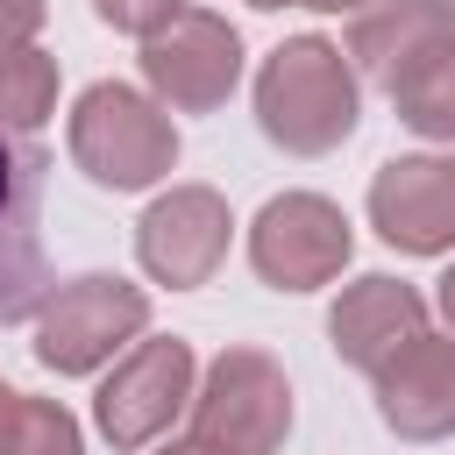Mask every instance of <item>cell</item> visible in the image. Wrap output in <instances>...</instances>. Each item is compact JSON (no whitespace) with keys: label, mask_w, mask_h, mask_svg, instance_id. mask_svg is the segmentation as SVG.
<instances>
[{"label":"cell","mask_w":455,"mask_h":455,"mask_svg":"<svg viewBox=\"0 0 455 455\" xmlns=\"http://www.w3.org/2000/svg\"><path fill=\"white\" fill-rule=\"evenodd\" d=\"M249 7H263V14H277V7H320V14H355V7H370V0H249Z\"/></svg>","instance_id":"d6986e66"},{"label":"cell","mask_w":455,"mask_h":455,"mask_svg":"<svg viewBox=\"0 0 455 455\" xmlns=\"http://www.w3.org/2000/svg\"><path fill=\"white\" fill-rule=\"evenodd\" d=\"M0 455H85V434H78V419H71L57 398H28V391H21Z\"/></svg>","instance_id":"2e32d148"},{"label":"cell","mask_w":455,"mask_h":455,"mask_svg":"<svg viewBox=\"0 0 455 455\" xmlns=\"http://www.w3.org/2000/svg\"><path fill=\"white\" fill-rule=\"evenodd\" d=\"M348 256H355V228L320 192H277L249 220V263L270 291H320L348 270Z\"/></svg>","instance_id":"52a82bcc"},{"label":"cell","mask_w":455,"mask_h":455,"mask_svg":"<svg viewBox=\"0 0 455 455\" xmlns=\"http://www.w3.org/2000/svg\"><path fill=\"white\" fill-rule=\"evenodd\" d=\"M142 85L164 114H213L242 85V36L213 7L171 14L156 36H142Z\"/></svg>","instance_id":"5b68a950"},{"label":"cell","mask_w":455,"mask_h":455,"mask_svg":"<svg viewBox=\"0 0 455 455\" xmlns=\"http://www.w3.org/2000/svg\"><path fill=\"white\" fill-rule=\"evenodd\" d=\"M14 398H21V391H14V384H0V441H7V419H14Z\"/></svg>","instance_id":"7402d4cb"},{"label":"cell","mask_w":455,"mask_h":455,"mask_svg":"<svg viewBox=\"0 0 455 455\" xmlns=\"http://www.w3.org/2000/svg\"><path fill=\"white\" fill-rule=\"evenodd\" d=\"M43 171L50 156L28 135H0V327L43 306Z\"/></svg>","instance_id":"9c48e42d"},{"label":"cell","mask_w":455,"mask_h":455,"mask_svg":"<svg viewBox=\"0 0 455 455\" xmlns=\"http://www.w3.org/2000/svg\"><path fill=\"white\" fill-rule=\"evenodd\" d=\"M156 455H228V448H213V441H199V434H185V441H171V448H156Z\"/></svg>","instance_id":"44dd1931"},{"label":"cell","mask_w":455,"mask_h":455,"mask_svg":"<svg viewBox=\"0 0 455 455\" xmlns=\"http://www.w3.org/2000/svg\"><path fill=\"white\" fill-rule=\"evenodd\" d=\"M57 114V57L36 43H0V135H36Z\"/></svg>","instance_id":"5bb4252c"},{"label":"cell","mask_w":455,"mask_h":455,"mask_svg":"<svg viewBox=\"0 0 455 455\" xmlns=\"http://www.w3.org/2000/svg\"><path fill=\"white\" fill-rule=\"evenodd\" d=\"M370 384H377V419L398 441H448L455 434V334L427 327Z\"/></svg>","instance_id":"7c38bea8"},{"label":"cell","mask_w":455,"mask_h":455,"mask_svg":"<svg viewBox=\"0 0 455 455\" xmlns=\"http://www.w3.org/2000/svg\"><path fill=\"white\" fill-rule=\"evenodd\" d=\"M192 434L228 455H277L291 434V377L263 348H220L192 384Z\"/></svg>","instance_id":"277c9868"},{"label":"cell","mask_w":455,"mask_h":455,"mask_svg":"<svg viewBox=\"0 0 455 455\" xmlns=\"http://www.w3.org/2000/svg\"><path fill=\"white\" fill-rule=\"evenodd\" d=\"M185 7H192V0H92V14H100L107 28L135 36V43H142V36H156V28H164L171 14H185Z\"/></svg>","instance_id":"e0dca14e"},{"label":"cell","mask_w":455,"mask_h":455,"mask_svg":"<svg viewBox=\"0 0 455 455\" xmlns=\"http://www.w3.org/2000/svg\"><path fill=\"white\" fill-rule=\"evenodd\" d=\"M192 384H199V363H192V341L178 334H142L128 355H114V370L100 377L92 391V419L100 434L128 455V448H149L156 434H171V419L192 405Z\"/></svg>","instance_id":"8992f818"},{"label":"cell","mask_w":455,"mask_h":455,"mask_svg":"<svg viewBox=\"0 0 455 455\" xmlns=\"http://www.w3.org/2000/svg\"><path fill=\"white\" fill-rule=\"evenodd\" d=\"M370 228L398 256L455 249V156H391L370 178Z\"/></svg>","instance_id":"30bf717a"},{"label":"cell","mask_w":455,"mask_h":455,"mask_svg":"<svg viewBox=\"0 0 455 455\" xmlns=\"http://www.w3.org/2000/svg\"><path fill=\"white\" fill-rule=\"evenodd\" d=\"M391 107H398V121H405L412 135L455 149V36H448L434 57H419V64L391 85Z\"/></svg>","instance_id":"9a60e30c"},{"label":"cell","mask_w":455,"mask_h":455,"mask_svg":"<svg viewBox=\"0 0 455 455\" xmlns=\"http://www.w3.org/2000/svg\"><path fill=\"white\" fill-rule=\"evenodd\" d=\"M434 306H441V320H448V334H455V263H448V277H441V291H434Z\"/></svg>","instance_id":"ffe728a7"},{"label":"cell","mask_w":455,"mask_h":455,"mask_svg":"<svg viewBox=\"0 0 455 455\" xmlns=\"http://www.w3.org/2000/svg\"><path fill=\"white\" fill-rule=\"evenodd\" d=\"M419 334H427V299H419L405 277H384V270L341 284V299H334V313H327L334 355H341L348 370H363V377H377V370H384L405 341H419Z\"/></svg>","instance_id":"8fae6325"},{"label":"cell","mask_w":455,"mask_h":455,"mask_svg":"<svg viewBox=\"0 0 455 455\" xmlns=\"http://www.w3.org/2000/svg\"><path fill=\"white\" fill-rule=\"evenodd\" d=\"M71 164L107 192H149L178 164V128L142 85L100 78L71 100Z\"/></svg>","instance_id":"7a4b0ae2"},{"label":"cell","mask_w":455,"mask_h":455,"mask_svg":"<svg viewBox=\"0 0 455 455\" xmlns=\"http://www.w3.org/2000/svg\"><path fill=\"white\" fill-rule=\"evenodd\" d=\"M43 21H50V0H0V43H36Z\"/></svg>","instance_id":"ac0fdd59"},{"label":"cell","mask_w":455,"mask_h":455,"mask_svg":"<svg viewBox=\"0 0 455 455\" xmlns=\"http://www.w3.org/2000/svg\"><path fill=\"white\" fill-rule=\"evenodd\" d=\"M228 235H235V213H228V199L213 185H171L135 220V256H142V270L156 284L199 291L228 263Z\"/></svg>","instance_id":"ba28073f"},{"label":"cell","mask_w":455,"mask_h":455,"mask_svg":"<svg viewBox=\"0 0 455 455\" xmlns=\"http://www.w3.org/2000/svg\"><path fill=\"white\" fill-rule=\"evenodd\" d=\"M142 334H149V291L114 270L64 277L36 306V363L57 377H92L114 355H128Z\"/></svg>","instance_id":"3957f363"},{"label":"cell","mask_w":455,"mask_h":455,"mask_svg":"<svg viewBox=\"0 0 455 455\" xmlns=\"http://www.w3.org/2000/svg\"><path fill=\"white\" fill-rule=\"evenodd\" d=\"M363 121V85L341 43L327 36H291L263 57L256 71V128L284 156H327L355 135Z\"/></svg>","instance_id":"6da1fadb"},{"label":"cell","mask_w":455,"mask_h":455,"mask_svg":"<svg viewBox=\"0 0 455 455\" xmlns=\"http://www.w3.org/2000/svg\"><path fill=\"white\" fill-rule=\"evenodd\" d=\"M448 36H455V0H370V7H355L341 57L391 92V85H398L419 57H434Z\"/></svg>","instance_id":"4fadbf2b"}]
</instances>
